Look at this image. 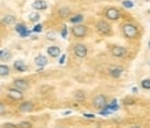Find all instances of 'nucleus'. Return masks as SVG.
<instances>
[{"label": "nucleus", "instance_id": "obj_1", "mask_svg": "<svg viewBox=\"0 0 150 128\" xmlns=\"http://www.w3.org/2000/svg\"><path fill=\"white\" fill-rule=\"evenodd\" d=\"M121 30H123V35L128 39H137L139 36V32H138V28L134 25V23H124L121 26Z\"/></svg>", "mask_w": 150, "mask_h": 128}, {"label": "nucleus", "instance_id": "obj_2", "mask_svg": "<svg viewBox=\"0 0 150 128\" xmlns=\"http://www.w3.org/2000/svg\"><path fill=\"white\" fill-rule=\"evenodd\" d=\"M95 28L99 35H103V36H110V35H112V26H110L106 21H103V19L98 21Z\"/></svg>", "mask_w": 150, "mask_h": 128}, {"label": "nucleus", "instance_id": "obj_3", "mask_svg": "<svg viewBox=\"0 0 150 128\" xmlns=\"http://www.w3.org/2000/svg\"><path fill=\"white\" fill-rule=\"evenodd\" d=\"M87 26H84L83 23H79V25H73L72 26V35L76 39H83V37L87 36Z\"/></svg>", "mask_w": 150, "mask_h": 128}, {"label": "nucleus", "instance_id": "obj_4", "mask_svg": "<svg viewBox=\"0 0 150 128\" xmlns=\"http://www.w3.org/2000/svg\"><path fill=\"white\" fill-rule=\"evenodd\" d=\"M120 17H121V13L116 7H108L105 10V18L109 19V21H117Z\"/></svg>", "mask_w": 150, "mask_h": 128}, {"label": "nucleus", "instance_id": "obj_5", "mask_svg": "<svg viewBox=\"0 0 150 128\" xmlns=\"http://www.w3.org/2000/svg\"><path fill=\"white\" fill-rule=\"evenodd\" d=\"M73 52H74V55H76V58H79V59H84V58L87 57L88 50H87V46H84L83 43H77V44H74V47H73Z\"/></svg>", "mask_w": 150, "mask_h": 128}, {"label": "nucleus", "instance_id": "obj_6", "mask_svg": "<svg viewBox=\"0 0 150 128\" xmlns=\"http://www.w3.org/2000/svg\"><path fill=\"white\" fill-rule=\"evenodd\" d=\"M106 105H108V98H106V95L99 94V95H96L95 98L92 99V106L98 110H102Z\"/></svg>", "mask_w": 150, "mask_h": 128}, {"label": "nucleus", "instance_id": "obj_7", "mask_svg": "<svg viewBox=\"0 0 150 128\" xmlns=\"http://www.w3.org/2000/svg\"><path fill=\"white\" fill-rule=\"evenodd\" d=\"M7 96H8L10 99H13V101H22L23 92L17 90V88H14V87H10L8 90H7Z\"/></svg>", "mask_w": 150, "mask_h": 128}, {"label": "nucleus", "instance_id": "obj_8", "mask_svg": "<svg viewBox=\"0 0 150 128\" xmlns=\"http://www.w3.org/2000/svg\"><path fill=\"white\" fill-rule=\"evenodd\" d=\"M13 87L19 90V91H26L28 88H29V81L25 80V78H15L13 81Z\"/></svg>", "mask_w": 150, "mask_h": 128}, {"label": "nucleus", "instance_id": "obj_9", "mask_svg": "<svg viewBox=\"0 0 150 128\" xmlns=\"http://www.w3.org/2000/svg\"><path fill=\"white\" fill-rule=\"evenodd\" d=\"M110 52L113 57H117V58H121L127 54V48L123 46H112L110 47Z\"/></svg>", "mask_w": 150, "mask_h": 128}, {"label": "nucleus", "instance_id": "obj_10", "mask_svg": "<svg viewBox=\"0 0 150 128\" xmlns=\"http://www.w3.org/2000/svg\"><path fill=\"white\" fill-rule=\"evenodd\" d=\"M33 109H35V106H33V103L30 101H23L22 103H19V106H18V110L21 113H29V112H32Z\"/></svg>", "mask_w": 150, "mask_h": 128}, {"label": "nucleus", "instance_id": "obj_11", "mask_svg": "<svg viewBox=\"0 0 150 128\" xmlns=\"http://www.w3.org/2000/svg\"><path fill=\"white\" fill-rule=\"evenodd\" d=\"M109 74L113 78H118L123 74V68H121V66H112V68L109 69Z\"/></svg>", "mask_w": 150, "mask_h": 128}, {"label": "nucleus", "instance_id": "obj_12", "mask_svg": "<svg viewBox=\"0 0 150 128\" xmlns=\"http://www.w3.org/2000/svg\"><path fill=\"white\" fill-rule=\"evenodd\" d=\"M47 54L52 57V58H58L59 55H61V48L58 46H51L47 48Z\"/></svg>", "mask_w": 150, "mask_h": 128}, {"label": "nucleus", "instance_id": "obj_13", "mask_svg": "<svg viewBox=\"0 0 150 128\" xmlns=\"http://www.w3.org/2000/svg\"><path fill=\"white\" fill-rule=\"evenodd\" d=\"M14 69H15L17 72H26L28 66L22 59H17L15 62H14Z\"/></svg>", "mask_w": 150, "mask_h": 128}, {"label": "nucleus", "instance_id": "obj_14", "mask_svg": "<svg viewBox=\"0 0 150 128\" xmlns=\"http://www.w3.org/2000/svg\"><path fill=\"white\" fill-rule=\"evenodd\" d=\"M15 30L21 35L22 37H28L29 35H30V32L26 29V26L23 25V23H17V26H15Z\"/></svg>", "mask_w": 150, "mask_h": 128}, {"label": "nucleus", "instance_id": "obj_15", "mask_svg": "<svg viewBox=\"0 0 150 128\" xmlns=\"http://www.w3.org/2000/svg\"><path fill=\"white\" fill-rule=\"evenodd\" d=\"M32 7L35 10H37V11H41V10H46L47 8V3L44 1V0H35L33 1Z\"/></svg>", "mask_w": 150, "mask_h": 128}, {"label": "nucleus", "instance_id": "obj_16", "mask_svg": "<svg viewBox=\"0 0 150 128\" xmlns=\"http://www.w3.org/2000/svg\"><path fill=\"white\" fill-rule=\"evenodd\" d=\"M58 15L61 18H70V15H72V11L69 7H61L58 10Z\"/></svg>", "mask_w": 150, "mask_h": 128}, {"label": "nucleus", "instance_id": "obj_17", "mask_svg": "<svg viewBox=\"0 0 150 128\" xmlns=\"http://www.w3.org/2000/svg\"><path fill=\"white\" fill-rule=\"evenodd\" d=\"M47 62H48V61H47V58L44 55H37L36 59H35V64H36L39 68H44L47 65Z\"/></svg>", "mask_w": 150, "mask_h": 128}, {"label": "nucleus", "instance_id": "obj_18", "mask_svg": "<svg viewBox=\"0 0 150 128\" xmlns=\"http://www.w3.org/2000/svg\"><path fill=\"white\" fill-rule=\"evenodd\" d=\"M83 19H84V15H83V14H76V15H72V17L69 18V21H70L73 25H79V23L83 22Z\"/></svg>", "mask_w": 150, "mask_h": 128}, {"label": "nucleus", "instance_id": "obj_19", "mask_svg": "<svg viewBox=\"0 0 150 128\" xmlns=\"http://www.w3.org/2000/svg\"><path fill=\"white\" fill-rule=\"evenodd\" d=\"M1 23L6 25V26L7 25H13V23H15V17L14 15H6L4 18L1 19Z\"/></svg>", "mask_w": 150, "mask_h": 128}, {"label": "nucleus", "instance_id": "obj_20", "mask_svg": "<svg viewBox=\"0 0 150 128\" xmlns=\"http://www.w3.org/2000/svg\"><path fill=\"white\" fill-rule=\"evenodd\" d=\"M74 99L77 102H84L86 101V92L84 91H76L74 92Z\"/></svg>", "mask_w": 150, "mask_h": 128}, {"label": "nucleus", "instance_id": "obj_21", "mask_svg": "<svg viewBox=\"0 0 150 128\" xmlns=\"http://www.w3.org/2000/svg\"><path fill=\"white\" fill-rule=\"evenodd\" d=\"M10 74V68L7 65H0V77H6Z\"/></svg>", "mask_w": 150, "mask_h": 128}, {"label": "nucleus", "instance_id": "obj_22", "mask_svg": "<svg viewBox=\"0 0 150 128\" xmlns=\"http://www.w3.org/2000/svg\"><path fill=\"white\" fill-rule=\"evenodd\" d=\"M0 58H1V61H8L11 59V52L7 50H1L0 51Z\"/></svg>", "mask_w": 150, "mask_h": 128}, {"label": "nucleus", "instance_id": "obj_23", "mask_svg": "<svg viewBox=\"0 0 150 128\" xmlns=\"http://www.w3.org/2000/svg\"><path fill=\"white\" fill-rule=\"evenodd\" d=\"M18 128H33V125L30 121H21L18 124Z\"/></svg>", "mask_w": 150, "mask_h": 128}, {"label": "nucleus", "instance_id": "obj_24", "mask_svg": "<svg viewBox=\"0 0 150 128\" xmlns=\"http://www.w3.org/2000/svg\"><path fill=\"white\" fill-rule=\"evenodd\" d=\"M141 86H142V88H145V90H150V78H145V80H142Z\"/></svg>", "mask_w": 150, "mask_h": 128}, {"label": "nucleus", "instance_id": "obj_25", "mask_svg": "<svg viewBox=\"0 0 150 128\" xmlns=\"http://www.w3.org/2000/svg\"><path fill=\"white\" fill-rule=\"evenodd\" d=\"M29 19H30L32 22H37V21L40 19V15H39L37 13H33V14H30V15H29Z\"/></svg>", "mask_w": 150, "mask_h": 128}, {"label": "nucleus", "instance_id": "obj_26", "mask_svg": "<svg viewBox=\"0 0 150 128\" xmlns=\"http://www.w3.org/2000/svg\"><path fill=\"white\" fill-rule=\"evenodd\" d=\"M123 6L125 8H132V7H134V3H132L131 0H123Z\"/></svg>", "mask_w": 150, "mask_h": 128}, {"label": "nucleus", "instance_id": "obj_27", "mask_svg": "<svg viewBox=\"0 0 150 128\" xmlns=\"http://www.w3.org/2000/svg\"><path fill=\"white\" fill-rule=\"evenodd\" d=\"M41 30H43V25H41V23H36V25H35V28H33V32L40 33Z\"/></svg>", "mask_w": 150, "mask_h": 128}, {"label": "nucleus", "instance_id": "obj_28", "mask_svg": "<svg viewBox=\"0 0 150 128\" xmlns=\"http://www.w3.org/2000/svg\"><path fill=\"white\" fill-rule=\"evenodd\" d=\"M4 128H18V124H14V123H6L3 125Z\"/></svg>", "mask_w": 150, "mask_h": 128}, {"label": "nucleus", "instance_id": "obj_29", "mask_svg": "<svg viewBox=\"0 0 150 128\" xmlns=\"http://www.w3.org/2000/svg\"><path fill=\"white\" fill-rule=\"evenodd\" d=\"M61 36L64 37V39H66V36H68V26H64V28H62V32H61Z\"/></svg>", "mask_w": 150, "mask_h": 128}, {"label": "nucleus", "instance_id": "obj_30", "mask_svg": "<svg viewBox=\"0 0 150 128\" xmlns=\"http://www.w3.org/2000/svg\"><path fill=\"white\" fill-rule=\"evenodd\" d=\"M6 113V106L3 102H0V116H3Z\"/></svg>", "mask_w": 150, "mask_h": 128}, {"label": "nucleus", "instance_id": "obj_31", "mask_svg": "<svg viewBox=\"0 0 150 128\" xmlns=\"http://www.w3.org/2000/svg\"><path fill=\"white\" fill-rule=\"evenodd\" d=\"M99 115H102V116H109V115H110V110L102 109V110H99Z\"/></svg>", "mask_w": 150, "mask_h": 128}, {"label": "nucleus", "instance_id": "obj_32", "mask_svg": "<svg viewBox=\"0 0 150 128\" xmlns=\"http://www.w3.org/2000/svg\"><path fill=\"white\" fill-rule=\"evenodd\" d=\"M124 103H125V105H132V103H134V99H132V98H125V99H124Z\"/></svg>", "mask_w": 150, "mask_h": 128}, {"label": "nucleus", "instance_id": "obj_33", "mask_svg": "<svg viewBox=\"0 0 150 128\" xmlns=\"http://www.w3.org/2000/svg\"><path fill=\"white\" fill-rule=\"evenodd\" d=\"M65 59H66V55H61V59H59V64L62 65V64H65Z\"/></svg>", "mask_w": 150, "mask_h": 128}, {"label": "nucleus", "instance_id": "obj_34", "mask_svg": "<svg viewBox=\"0 0 150 128\" xmlns=\"http://www.w3.org/2000/svg\"><path fill=\"white\" fill-rule=\"evenodd\" d=\"M84 117H87V119H94L95 115H91V113H84Z\"/></svg>", "mask_w": 150, "mask_h": 128}, {"label": "nucleus", "instance_id": "obj_35", "mask_svg": "<svg viewBox=\"0 0 150 128\" xmlns=\"http://www.w3.org/2000/svg\"><path fill=\"white\" fill-rule=\"evenodd\" d=\"M48 40H54L55 37H54V33H48V37H47Z\"/></svg>", "mask_w": 150, "mask_h": 128}, {"label": "nucleus", "instance_id": "obj_36", "mask_svg": "<svg viewBox=\"0 0 150 128\" xmlns=\"http://www.w3.org/2000/svg\"><path fill=\"white\" fill-rule=\"evenodd\" d=\"M129 128H142V127L141 125H138V124H134V125H131Z\"/></svg>", "mask_w": 150, "mask_h": 128}, {"label": "nucleus", "instance_id": "obj_37", "mask_svg": "<svg viewBox=\"0 0 150 128\" xmlns=\"http://www.w3.org/2000/svg\"><path fill=\"white\" fill-rule=\"evenodd\" d=\"M132 92H134V94H137V92H138V88L134 87V88H132Z\"/></svg>", "mask_w": 150, "mask_h": 128}, {"label": "nucleus", "instance_id": "obj_38", "mask_svg": "<svg viewBox=\"0 0 150 128\" xmlns=\"http://www.w3.org/2000/svg\"><path fill=\"white\" fill-rule=\"evenodd\" d=\"M147 13H149V14H150V8H149V10H147Z\"/></svg>", "mask_w": 150, "mask_h": 128}, {"label": "nucleus", "instance_id": "obj_39", "mask_svg": "<svg viewBox=\"0 0 150 128\" xmlns=\"http://www.w3.org/2000/svg\"><path fill=\"white\" fill-rule=\"evenodd\" d=\"M149 47H150V41H149Z\"/></svg>", "mask_w": 150, "mask_h": 128}, {"label": "nucleus", "instance_id": "obj_40", "mask_svg": "<svg viewBox=\"0 0 150 128\" xmlns=\"http://www.w3.org/2000/svg\"><path fill=\"white\" fill-rule=\"evenodd\" d=\"M59 128H61V127H59Z\"/></svg>", "mask_w": 150, "mask_h": 128}]
</instances>
